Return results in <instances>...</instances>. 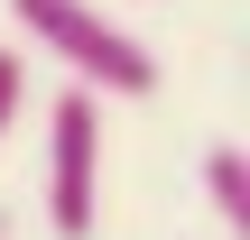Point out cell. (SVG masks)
Wrapping results in <instances>:
<instances>
[{
    "mask_svg": "<svg viewBox=\"0 0 250 240\" xmlns=\"http://www.w3.org/2000/svg\"><path fill=\"white\" fill-rule=\"evenodd\" d=\"M19 9V28L46 46V55H65L83 83H102L111 102H139V92H158V55L130 37V28H111L102 9H83V0H9Z\"/></svg>",
    "mask_w": 250,
    "mask_h": 240,
    "instance_id": "1",
    "label": "cell"
},
{
    "mask_svg": "<svg viewBox=\"0 0 250 240\" xmlns=\"http://www.w3.org/2000/svg\"><path fill=\"white\" fill-rule=\"evenodd\" d=\"M46 222L56 240H93L102 222V102L93 92H56L46 111Z\"/></svg>",
    "mask_w": 250,
    "mask_h": 240,
    "instance_id": "2",
    "label": "cell"
},
{
    "mask_svg": "<svg viewBox=\"0 0 250 240\" xmlns=\"http://www.w3.org/2000/svg\"><path fill=\"white\" fill-rule=\"evenodd\" d=\"M204 194H213V213H223V231H250V157L223 139V148H204Z\"/></svg>",
    "mask_w": 250,
    "mask_h": 240,
    "instance_id": "3",
    "label": "cell"
},
{
    "mask_svg": "<svg viewBox=\"0 0 250 240\" xmlns=\"http://www.w3.org/2000/svg\"><path fill=\"white\" fill-rule=\"evenodd\" d=\"M19 102H28V65L0 46V139H9V120H19Z\"/></svg>",
    "mask_w": 250,
    "mask_h": 240,
    "instance_id": "4",
    "label": "cell"
},
{
    "mask_svg": "<svg viewBox=\"0 0 250 240\" xmlns=\"http://www.w3.org/2000/svg\"><path fill=\"white\" fill-rule=\"evenodd\" d=\"M0 231H9V222H0Z\"/></svg>",
    "mask_w": 250,
    "mask_h": 240,
    "instance_id": "5",
    "label": "cell"
}]
</instances>
